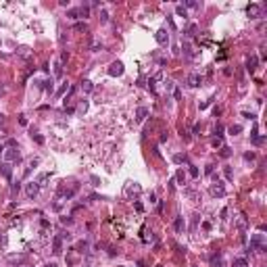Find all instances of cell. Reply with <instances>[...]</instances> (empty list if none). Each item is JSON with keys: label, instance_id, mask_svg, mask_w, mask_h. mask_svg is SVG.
I'll list each match as a JSON object with an SVG mask.
<instances>
[{"label": "cell", "instance_id": "cell-10", "mask_svg": "<svg viewBox=\"0 0 267 267\" xmlns=\"http://www.w3.org/2000/svg\"><path fill=\"white\" fill-rule=\"evenodd\" d=\"M188 83H190V86H192V88H198V86H200V83H202V77H200V75H198V73H192V75H190V77H188Z\"/></svg>", "mask_w": 267, "mask_h": 267}, {"label": "cell", "instance_id": "cell-35", "mask_svg": "<svg viewBox=\"0 0 267 267\" xmlns=\"http://www.w3.org/2000/svg\"><path fill=\"white\" fill-rule=\"evenodd\" d=\"M215 134H217V138H221V136H223V125H217V128H215Z\"/></svg>", "mask_w": 267, "mask_h": 267}, {"label": "cell", "instance_id": "cell-12", "mask_svg": "<svg viewBox=\"0 0 267 267\" xmlns=\"http://www.w3.org/2000/svg\"><path fill=\"white\" fill-rule=\"evenodd\" d=\"M9 263H13V265H21V263H25V257L23 255H9Z\"/></svg>", "mask_w": 267, "mask_h": 267}, {"label": "cell", "instance_id": "cell-9", "mask_svg": "<svg viewBox=\"0 0 267 267\" xmlns=\"http://www.w3.org/2000/svg\"><path fill=\"white\" fill-rule=\"evenodd\" d=\"M154 40H157L159 44H167V42H169V34H167L165 29H159V32L154 34Z\"/></svg>", "mask_w": 267, "mask_h": 267}, {"label": "cell", "instance_id": "cell-13", "mask_svg": "<svg viewBox=\"0 0 267 267\" xmlns=\"http://www.w3.org/2000/svg\"><path fill=\"white\" fill-rule=\"evenodd\" d=\"M146 117H148V109H146V106H140L138 111H136V119H138V121H144Z\"/></svg>", "mask_w": 267, "mask_h": 267}, {"label": "cell", "instance_id": "cell-41", "mask_svg": "<svg viewBox=\"0 0 267 267\" xmlns=\"http://www.w3.org/2000/svg\"><path fill=\"white\" fill-rule=\"evenodd\" d=\"M73 111H75L73 106H65V113H67V115H73Z\"/></svg>", "mask_w": 267, "mask_h": 267}, {"label": "cell", "instance_id": "cell-27", "mask_svg": "<svg viewBox=\"0 0 267 267\" xmlns=\"http://www.w3.org/2000/svg\"><path fill=\"white\" fill-rule=\"evenodd\" d=\"M184 52H186V54H188L190 58L194 57V50H192V46H190V44H184Z\"/></svg>", "mask_w": 267, "mask_h": 267}, {"label": "cell", "instance_id": "cell-39", "mask_svg": "<svg viewBox=\"0 0 267 267\" xmlns=\"http://www.w3.org/2000/svg\"><path fill=\"white\" fill-rule=\"evenodd\" d=\"M244 159H248V161H253V159H255V152H246V154H244Z\"/></svg>", "mask_w": 267, "mask_h": 267}, {"label": "cell", "instance_id": "cell-19", "mask_svg": "<svg viewBox=\"0 0 267 267\" xmlns=\"http://www.w3.org/2000/svg\"><path fill=\"white\" fill-rule=\"evenodd\" d=\"M54 75H57V77H61V75H63V63H61V61L54 65Z\"/></svg>", "mask_w": 267, "mask_h": 267}, {"label": "cell", "instance_id": "cell-44", "mask_svg": "<svg viewBox=\"0 0 267 267\" xmlns=\"http://www.w3.org/2000/svg\"><path fill=\"white\" fill-rule=\"evenodd\" d=\"M213 146H215V148H217V146H221V138H215V140H213Z\"/></svg>", "mask_w": 267, "mask_h": 267}, {"label": "cell", "instance_id": "cell-15", "mask_svg": "<svg viewBox=\"0 0 267 267\" xmlns=\"http://www.w3.org/2000/svg\"><path fill=\"white\" fill-rule=\"evenodd\" d=\"M257 61H259L257 57H250V58H248V63H246V69L250 71V73H255V69H257Z\"/></svg>", "mask_w": 267, "mask_h": 267}, {"label": "cell", "instance_id": "cell-20", "mask_svg": "<svg viewBox=\"0 0 267 267\" xmlns=\"http://www.w3.org/2000/svg\"><path fill=\"white\" fill-rule=\"evenodd\" d=\"M48 180H50V173H42L40 177H38V184H40V186H44V182H48Z\"/></svg>", "mask_w": 267, "mask_h": 267}, {"label": "cell", "instance_id": "cell-18", "mask_svg": "<svg viewBox=\"0 0 267 267\" xmlns=\"http://www.w3.org/2000/svg\"><path fill=\"white\" fill-rule=\"evenodd\" d=\"M173 163H177V165L188 163V157H186V154H175V157H173Z\"/></svg>", "mask_w": 267, "mask_h": 267}, {"label": "cell", "instance_id": "cell-11", "mask_svg": "<svg viewBox=\"0 0 267 267\" xmlns=\"http://www.w3.org/2000/svg\"><path fill=\"white\" fill-rule=\"evenodd\" d=\"M211 267H223V257H221V253L211 257Z\"/></svg>", "mask_w": 267, "mask_h": 267}, {"label": "cell", "instance_id": "cell-40", "mask_svg": "<svg viewBox=\"0 0 267 267\" xmlns=\"http://www.w3.org/2000/svg\"><path fill=\"white\" fill-rule=\"evenodd\" d=\"M67 58H69V54H67V50H65V52H63V54H61V63H65V61H67Z\"/></svg>", "mask_w": 267, "mask_h": 267}, {"label": "cell", "instance_id": "cell-3", "mask_svg": "<svg viewBox=\"0 0 267 267\" xmlns=\"http://www.w3.org/2000/svg\"><path fill=\"white\" fill-rule=\"evenodd\" d=\"M123 63L121 61H115V63H111V67H109V75L111 77H119V75H123Z\"/></svg>", "mask_w": 267, "mask_h": 267}, {"label": "cell", "instance_id": "cell-16", "mask_svg": "<svg viewBox=\"0 0 267 267\" xmlns=\"http://www.w3.org/2000/svg\"><path fill=\"white\" fill-rule=\"evenodd\" d=\"M81 90H83V92H86V94H90V92H92V90H94L92 81H90V80H83V81H81Z\"/></svg>", "mask_w": 267, "mask_h": 267}, {"label": "cell", "instance_id": "cell-29", "mask_svg": "<svg viewBox=\"0 0 267 267\" xmlns=\"http://www.w3.org/2000/svg\"><path fill=\"white\" fill-rule=\"evenodd\" d=\"M240 132H242V128H240V125H232V128H230V134H232V136L240 134Z\"/></svg>", "mask_w": 267, "mask_h": 267}, {"label": "cell", "instance_id": "cell-28", "mask_svg": "<svg viewBox=\"0 0 267 267\" xmlns=\"http://www.w3.org/2000/svg\"><path fill=\"white\" fill-rule=\"evenodd\" d=\"M230 154H232V148H228V146H223V148H221V157H223V159H228Z\"/></svg>", "mask_w": 267, "mask_h": 267}, {"label": "cell", "instance_id": "cell-17", "mask_svg": "<svg viewBox=\"0 0 267 267\" xmlns=\"http://www.w3.org/2000/svg\"><path fill=\"white\" fill-rule=\"evenodd\" d=\"M2 175H4L6 180H11V177H13V171H11V165H9V163L2 165Z\"/></svg>", "mask_w": 267, "mask_h": 267}, {"label": "cell", "instance_id": "cell-33", "mask_svg": "<svg viewBox=\"0 0 267 267\" xmlns=\"http://www.w3.org/2000/svg\"><path fill=\"white\" fill-rule=\"evenodd\" d=\"M92 50H94V52H98V50H102V44H100V42H94V44H92Z\"/></svg>", "mask_w": 267, "mask_h": 267}, {"label": "cell", "instance_id": "cell-45", "mask_svg": "<svg viewBox=\"0 0 267 267\" xmlns=\"http://www.w3.org/2000/svg\"><path fill=\"white\" fill-rule=\"evenodd\" d=\"M242 117H246V119H255V115H253V113H246V111L242 113Z\"/></svg>", "mask_w": 267, "mask_h": 267}, {"label": "cell", "instance_id": "cell-48", "mask_svg": "<svg viewBox=\"0 0 267 267\" xmlns=\"http://www.w3.org/2000/svg\"><path fill=\"white\" fill-rule=\"evenodd\" d=\"M46 267H57V263H48V265Z\"/></svg>", "mask_w": 267, "mask_h": 267}, {"label": "cell", "instance_id": "cell-1", "mask_svg": "<svg viewBox=\"0 0 267 267\" xmlns=\"http://www.w3.org/2000/svg\"><path fill=\"white\" fill-rule=\"evenodd\" d=\"M250 250L267 253V244H265V236H263V234H253V238H250V246H248L246 253H250Z\"/></svg>", "mask_w": 267, "mask_h": 267}, {"label": "cell", "instance_id": "cell-6", "mask_svg": "<svg viewBox=\"0 0 267 267\" xmlns=\"http://www.w3.org/2000/svg\"><path fill=\"white\" fill-rule=\"evenodd\" d=\"M52 253H54V255H61V253H63V238H61V236H54V238H52Z\"/></svg>", "mask_w": 267, "mask_h": 267}, {"label": "cell", "instance_id": "cell-26", "mask_svg": "<svg viewBox=\"0 0 267 267\" xmlns=\"http://www.w3.org/2000/svg\"><path fill=\"white\" fill-rule=\"evenodd\" d=\"M188 173H190V177H198V167H194V165H190Z\"/></svg>", "mask_w": 267, "mask_h": 267}, {"label": "cell", "instance_id": "cell-7", "mask_svg": "<svg viewBox=\"0 0 267 267\" xmlns=\"http://www.w3.org/2000/svg\"><path fill=\"white\" fill-rule=\"evenodd\" d=\"M25 190H27V196L34 198V196H38V192H40V184H38V182H29Z\"/></svg>", "mask_w": 267, "mask_h": 267}, {"label": "cell", "instance_id": "cell-47", "mask_svg": "<svg viewBox=\"0 0 267 267\" xmlns=\"http://www.w3.org/2000/svg\"><path fill=\"white\" fill-rule=\"evenodd\" d=\"M0 246H6V238L4 236H0Z\"/></svg>", "mask_w": 267, "mask_h": 267}, {"label": "cell", "instance_id": "cell-46", "mask_svg": "<svg viewBox=\"0 0 267 267\" xmlns=\"http://www.w3.org/2000/svg\"><path fill=\"white\" fill-rule=\"evenodd\" d=\"M136 211H138V213H142V211H144V207H142V202H136Z\"/></svg>", "mask_w": 267, "mask_h": 267}, {"label": "cell", "instance_id": "cell-22", "mask_svg": "<svg viewBox=\"0 0 267 267\" xmlns=\"http://www.w3.org/2000/svg\"><path fill=\"white\" fill-rule=\"evenodd\" d=\"M67 17H69V19H80V9H73V11H69V13H67Z\"/></svg>", "mask_w": 267, "mask_h": 267}, {"label": "cell", "instance_id": "cell-36", "mask_svg": "<svg viewBox=\"0 0 267 267\" xmlns=\"http://www.w3.org/2000/svg\"><path fill=\"white\" fill-rule=\"evenodd\" d=\"M154 77H150V80H148V90H150V92H154Z\"/></svg>", "mask_w": 267, "mask_h": 267}, {"label": "cell", "instance_id": "cell-34", "mask_svg": "<svg viewBox=\"0 0 267 267\" xmlns=\"http://www.w3.org/2000/svg\"><path fill=\"white\" fill-rule=\"evenodd\" d=\"M32 138H34L35 142H38V144H42V142H44V138H42L40 134H32Z\"/></svg>", "mask_w": 267, "mask_h": 267}, {"label": "cell", "instance_id": "cell-5", "mask_svg": "<svg viewBox=\"0 0 267 267\" xmlns=\"http://www.w3.org/2000/svg\"><path fill=\"white\" fill-rule=\"evenodd\" d=\"M4 157H6V161H19V159H21V152L17 150L15 146H11L9 150L4 152Z\"/></svg>", "mask_w": 267, "mask_h": 267}, {"label": "cell", "instance_id": "cell-21", "mask_svg": "<svg viewBox=\"0 0 267 267\" xmlns=\"http://www.w3.org/2000/svg\"><path fill=\"white\" fill-rule=\"evenodd\" d=\"M175 13H177L180 17H184V19H186V17H188V11H186V9H184V6H182V4H180V6L175 9Z\"/></svg>", "mask_w": 267, "mask_h": 267}, {"label": "cell", "instance_id": "cell-24", "mask_svg": "<svg viewBox=\"0 0 267 267\" xmlns=\"http://www.w3.org/2000/svg\"><path fill=\"white\" fill-rule=\"evenodd\" d=\"M194 32H196V25H190V27H188V29L184 32V34H186L188 38H194Z\"/></svg>", "mask_w": 267, "mask_h": 267}, {"label": "cell", "instance_id": "cell-25", "mask_svg": "<svg viewBox=\"0 0 267 267\" xmlns=\"http://www.w3.org/2000/svg\"><path fill=\"white\" fill-rule=\"evenodd\" d=\"M73 29H75V32H86L88 25H86V23H75V25H73Z\"/></svg>", "mask_w": 267, "mask_h": 267}, {"label": "cell", "instance_id": "cell-42", "mask_svg": "<svg viewBox=\"0 0 267 267\" xmlns=\"http://www.w3.org/2000/svg\"><path fill=\"white\" fill-rule=\"evenodd\" d=\"M19 190H21V186H19V184H13V194H17Z\"/></svg>", "mask_w": 267, "mask_h": 267}, {"label": "cell", "instance_id": "cell-32", "mask_svg": "<svg viewBox=\"0 0 267 267\" xmlns=\"http://www.w3.org/2000/svg\"><path fill=\"white\" fill-rule=\"evenodd\" d=\"M42 88H44V90H50V92H52V81H50V80H46V81H44V86H42Z\"/></svg>", "mask_w": 267, "mask_h": 267}, {"label": "cell", "instance_id": "cell-8", "mask_svg": "<svg viewBox=\"0 0 267 267\" xmlns=\"http://www.w3.org/2000/svg\"><path fill=\"white\" fill-rule=\"evenodd\" d=\"M173 228H175V232H177V234H184V230H186V221H184V217H182V215H177V217H175Z\"/></svg>", "mask_w": 267, "mask_h": 267}, {"label": "cell", "instance_id": "cell-37", "mask_svg": "<svg viewBox=\"0 0 267 267\" xmlns=\"http://www.w3.org/2000/svg\"><path fill=\"white\" fill-rule=\"evenodd\" d=\"M100 21H102V23H106V21H109V15H106L105 11L100 13Z\"/></svg>", "mask_w": 267, "mask_h": 267}, {"label": "cell", "instance_id": "cell-2", "mask_svg": "<svg viewBox=\"0 0 267 267\" xmlns=\"http://www.w3.org/2000/svg\"><path fill=\"white\" fill-rule=\"evenodd\" d=\"M209 192L213 194V196H217V198H223V196H225V186H223V184L219 182V177H217V180H215V182L211 184Z\"/></svg>", "mask_w": 267, "mask_h": 267}, {"label": "cell", "instance_id": "cell-4", "mask_svg": "<svg viewBox=\"0 0 267 267\" xmlns=\"http://www.w3.org/2000/svg\"><path fill=\"white\" fill-rule=\"evenodd\" d=\"M246 15H248L250 19H259V17H261V6L255 4V2L248 4V6H246Z\"/></svg>", "mask_w": 267, "mask_h": 267}, {"label": "cell", "instance_id": "cell-43", "mask_svg": "<svg viewBox=\"0 0 267 267\" xmlns=\"http://www.w3.org/2000/svg\"><path fill=\"white\" fill-rule=\"evenodd\" d=\"M65 90H67V83H65V86H61V88H58V90H57V94H58V96H61V94L65 92Z\"/></svg>", "mask_w": 267, "mask_h": 267}, {"label": "cell", "instance_id": "cell-49", "mask_svg": "<svg viewBox=\"0 0 267 267\" xmlns=\"http://www.w3.org/2000/svg\"><path fill=\"white\" fill-rule=\"evenodd\" d=\"M2 121H4V115H0V123H2Z\"/></svg>", "mask_w": 267, "mask_h": 267}, {"label": "cell", "instance_id": "cell-23", "mask_svg": "<svg viewBox=\"0 0 267 267\" xmlns=\"http://www.w3.org/2000/svg\"><path fill=\"white\" fill-rule=\"evenodd\" d=\"M90 15V6H80V17L83 19V17H88Z\"/></svg>", "mask_w": 267, "mask_h": 267}, {"label": "cell", "instance_id": "cell-30", "mask_svg": "<svg viewBox=\"0 0 267 267\" xmlns=\"http://www.w3.org/2000/svg\"><path fill=\"white\" fill-rule=\"evenodd\" d=\"M238 225H240V228H246V215H240V219H238Z\"/></svg>", "mask_w": 267, "mask_h": 267}, {"label": "cell", "instance_id": "cell-38", "mask_svg": "<svg viewBox=\"0 0 267 267\" xmlns=\"http://www.w3.org/2000/svg\"><path fill=\"white\" fill-rule=\"evenodd\" d=\"M61 223H67V225H69V223H73V219H71V217H61Z\"/></svg>", "mask_w": 267, "mask_h": 267}, {"label": "cell", "instance_id": "cell-14", "mask_svg": "<svg viewBox=\"0 0 267 267\" xmlns=\"http://www.w3.org/2000/svg\"><path fill=\"white\" fill-rule=\"evenodd\" d=\"M232 267H248V261H246V257H238V259H234Z\"/></svg>", "mask_w": 267, "mask_h": 267}, {"label": "cell", "instance_id": "cell-31", "mask_svg": "<svg viewBox=\"0 0 267 267\" xmlns=\"http://www.w3.org/2000/svg\"><path fill=\"white\" fill-rule=\"evenodd\" d=\"M223 175H225L228 180H232V167H223Z\"/></svg>", "mask_w": 267, "mask_h": 267}]
</instances>
